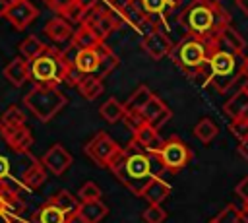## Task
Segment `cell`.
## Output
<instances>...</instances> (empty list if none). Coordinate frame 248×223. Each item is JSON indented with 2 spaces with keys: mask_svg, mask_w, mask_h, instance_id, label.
Here are the masks:
<instances>
[{
  "mask_svg": "<svg viewBox=\"0 0 248 223\" xmlns=\"http://www.w3.org/2000/svg\"><path fill=\"white\" fill-rule=\"evenodd\" d=\"M108 169L136 196H141L143 188L155 176H161L167 171L157 153H147L134 140H130V143L122 147V151L114 157Z\"/></svg>",
  "mask_w": 248,
  "mask_h": 223,
  "instance_id": "1",
  "label": "cell"
},
{
  "mask_svg": "<svg viewBox=\"0 0 248 223\" xmlns=\"http://www.w3.org/2000/svg\"><path fill=\"white\" fill-rule=\"evenodd\" d=\"M178 21L186 29V35L213 39L231 25V16L221 4H207L194 0L190 6H186L180 12Z\"/></svg>",
  "mask_w": 248,
  "mask_h": 223,
  "instance_id": "2",
  "label": "cell"
},
{
  "mask_svg": "<svg viewBox=\"0 0 248 223\" xmlns=\"http://www.w3.org/2000/svg\"><path fill=\"white\" fill-rule=\"evenodd\" d=\"M213 50V41L211 39H202L194 35H186L178 45H174L170 58L172 62L186 72L188 76H196L203 70H207V62Z\"/></svg>",
  "mask_w": 248,
  "mask_h": 223,
  "instance_id": "3",
  "label": "cell"
},
{
  "mask_svg": "<svg viewBox=\"0 0 248 223\" xmlns=\"http://www.w3.org/2000/svg\"><path fill=\"white\" fill-rule=\"evenodd\" d=\"M240 70H242V62L238 64V54L217 47L213 41V50L207 62L205 83H211L219 93H227L229 87L234 83V80L240 76Z\"/></svg>",
  "mask_w": 248,
  "mask_h": 223,
  "instance_id": "4",
  "label": "cell"
},
{
  "mask_svg": "<svg viewBox=\"0 0 248 223\" xmlns=\"http://www.w3.org/2000/svg\"><path fill=\"white\" fill-rule=\"evenodd\" d=\"M25 107L31 111V114L35 118H39L41 122H48L52 120L66 105V95L52 85H33L31 91L23 97Z\"/></svg>",
  "mask_w": 248,
  "mask_h": 223,
  "instance_id": "5",
  "label": "cell"
},
{
  "mask_svg": "<svg viewBox=\"0 0 248 223\" xmlns=\"http://www.w3.org/2000/svg\"><path fill=\"white\" fill-rule=\"evenodd\" d=\"M31 76L41 83V85H52L58 87L60 81H64L70 66L62 58V50H54L45 47V50L29 62Z\"/></svg>",
  "mask_w": 248,
  "mask_h": 223,
  "instance_id": "6",
  "label": "cell"
},
{
  "mask_svg": "<svg viewBox=\"0 0 248 223\" xmlns=\"http://www.w3.org/2000/svg\"><path fill=\"white\" fill-rule=\"evenodd\" d=\"M122 151V147L107 134V132H97L85 145V155L97 165V167H110L114 157Z\"/></svg>",
  "mask_w": 248,
  "mask_h": 223,
  "instance_id": "7",
  "label": "cell"
},
{
  "mask_svg": "<svg viewBox=\"0 0 248 223\" xmlns=\"http://www.w3.org/2000/svg\"><path fill=\"white\" fill-rule=\"evenodd\" d=\"M165 165V169L169 173H176L182 167L188 165V161L192 159V151L190 147L178 138V136H170L169 140H165L163 149L157 153Z\"/></svg>",
  "mask_w": 248,
  "mask_h": 223,
  "instance_id": "8",
  "label": "cell"
},
{
  "mask_svg": "<svg viewBox=\"0 0 248 223\" xmlns=\"http://www.w3.org/2000/svg\"><path fill=\"white\" fill-rule=\"evenodd\" d=\"M37 16H39V10L31 0H14L10 2V8L6 12L8 21L16 29H25Z\"/></svg>",
  "mask_w": 248,
  "mask_h": 223,
  "instance_id": "9",
  "label": "cell"
},
{
  "mask_svg": "<svg viewBox=\"0 0 248 223\" xmlns=\"http://www.w3.org/2000/svg\"><path fill=\"white\" fill-rule=\"evenodd\" d=\"M141 48L153 58V60H161L163 56H169L174 48V43L169 39L167 33H163L161 29L153 31L151 35L141 39Z\"/></svg>",
  "mask_w": 248,
  "mask_h": 223,
  "instance_id": "10",
  "label": "cell"
},
{
  "mask_svg": "<svg viewBox=\"0 0 248 223\" xmlns=\"http://www.w3.org/2000/svg\"><path fill=\"white\" fill-rule=\"evenodd\" d=\"M41 163L52 173V175H62L68 171V167L72 165V155L68 153V149L62 143H54L46 149V153L43 155Z\"/></svg>",
  "mask_w": 248,
  "mask_h": 223,
  "instance_id": "11",
  "label": "cell"
},
{
  "mask_svg": "<svg viewBox=\"0 0 248 223\" xmlns=\"http://www.w3.org/2000/svg\"><path fill=\"white\" fill-rule=\"evenodd\" d=\"M141 116H143V120H145L147 124H151L155 130H159V128L172 116V112H170V109H169L157 95H153V97L149 99V103L143 107Z\"/></svg>",
  "mask_w": 248,
  "mask_h": 223,
  "instance_id": "12",
  "label": "cell"
},
{
  "mask_svg": "<svg viewBox=\"0 0 248 223\" xmlns=\"http://www.w3.org/2000/svg\"><path fill=\"white\" fill-rule=\"evenodd\" d=\"M132 140L138 142L147 153H159L165 145V140L159 136V132L151 126V124H141L134 134H132Z\"/></svg>",
  "mask_w": 248,
  "mask_h": 223,
  "instance_id": "13",
  "label": "cell"
},
{
  "mask_svg": "<svg viewBox=\"0 0 248 223\" xmlns=\"http://www.w3.org/2000/svg\"><path fill=\"white\" fill-rule=\"evenodd\" d=\"M2 136H4L6 143L14 151H17V153H29V149L33 145L31 130L25 128V126H19V128H2Z\"/></svg>",
  "mask_w": 248,
  "mask_h": 223,
  "instance_id": "14",
  "label": "cell"
},
{
  "mask_svg": "<svg viewBox=\"0 0 248 223\" xmlns=\"http://www.w3.org/2000/svg\"><path fill=\"white\" fill-rule=\"evenodd\" d=\"M43 31H45V35H46L50 41H54V43H64V41L72 43V41H74V33H76V31L72 29V23H70L68 19L60 17V16L48 19Z\"/></svg>",
  "mask_w": 248,
  "mask_h": 223,
  "instance_id": "15",
  "label": "cell"
},
{
  "mask_svg": "<svg viewBox=\"0 0 248 223\" xmlns=\"http://www.w3.org/2000/svg\"><path fill=\"white\" fill-rule=\"evenodd\" d=\"M213 41H215L217 47L227 48V50H231V52H234V54H238V56H242V52H244V48H246V43H244L242 35H240L232 25H229L227 29H223L217 37H213Z\"/></svg>",
  "mask_w": 248,
  "mask_h": 223,
  "instance_id": "16",
  "label": "cell"
},
{
  "mask_svg": "<svg viewBox=\"0 0 248 223\" xmlns=\"http://www.w3.org/2000/svg\"><path fill=\"white\" fill-rule=\"evenodd\" d=\"M170 194V184L167 180H163V176H155L141 192V198H145L149 202V206H161L167 196Z\"/></svg>",
  "mask_w": 248,
  "mask_h": 223,
  "instance_id": "17",
  "label": "cell"
},
{
  "mask_svg": "<svg viewBox=\"0 0 248 223\" xmlns=\"http://www.w3.org/2000/svg\"><path fill=\"white\" fill-rule=\"evenodd\" d=\"M248 109V91L246 89H240L236 93H232L229 97V101L223 105V112L231 118V120H236V118H242L244 112Z\"/></svg>",
  "mask_w": 248,
  "mask_h": 223,
  "instance_id": "18",
  "label": "cell"
},
{
  "mask_svg": "<svg viewBox=\"0 0 248 223\" xmlns=\"http://www.w3.org/2000/svg\"><path fill=\"white\" fill-rule=\"evenodd\" d=\"M4 76H6L16 87L23 85V83L29 80V76H31L29 62H27L25 58H16V60H12V62L4 68Z\"/></svg>",
  "mask_w": 248,
  "mask_h": 223,
  "instance_id": "19",
  "label": "cell"
},
{
  "mask_svg": "<svg viewBox=\"0 0 248 223\" xmlns=\"http://www.w3.org/2000/svg\"><path fill=\"white\" fill-rule=\"evenodd\" d=\"M45 178H46V173H45V165L41 163V161H33V163H29V167L23 171V175H21V178H19V182L25 186V188H29V190H35V188H39L43 182H45Z\"/></svg>",
  "mask_w": 248,
  "mask_h": 223,
  "instance_id": "20",
  "label": "cell"
},
{
  "mask_svg": "<svg viewBox=\"0 0 248 223\" xmlns=\"http://www.w3.org/2000/svg\"><path fill=\"white\" fill-rule=\"evenodd\" d=\"M134 4H138L145 16L153 17V16H163L170 10H174L180 0H132Z\"/></svg>",
  "mask_w": 248,
  "mask_h": 223,
  "instance_id": "21",
  "label": "cell"
},
{
  "mask_svg": "<svg viewBox=\"0 0 248 223\" xmlns=\"http://www.w3.org/2000/svg\"><path fill=\"white\" fill-rule=\"evenodd\" d=\"M99 52H101V62H99V68L93 72V78L103 80V78H107L118 66V56L107 47V43L99 45Z\"/></svg>",
  "mask_w": 248,
  "mask_h": 223,
  "instance_id": "22",
  "label": "cell"
},
{
  "mask_svg": "<svg viewBox=\"0 0 248 223\" xmlns=\"http://www.w3.org/2000/svg\"><path fill=\"white\" fill-rule=\"evenodd\" d=\"M99 62H101L99 47H97V48H83V50H79V56H78L76 66H78L85 76H93V72L99 68Z\"/></svg>",
  "mask_w": 248,
  "mask_h": 223,
  "instance_id": "23",
  "label": "cell"
},
{
  "mask_svg": "<svg viewBox=\"0 0 248 223\" xmlns=\"http://www.w3.org/2000/svg\"><path fill=\"white\" fill-rule=\"evenodd\" d=\"M74 43L83 50V48H97L99 45H103L105 41L89 27V25H79L74 33Z\"/></svg>",
  "mask_w": 248,
  "mask_h": 223,
  "instance_id": "24",
  "label": "cell"
},
{
  "mask_svg": "<svg viewBox=\"0 0 248 223\" xmlns=\"http://www.w3.org/2000/svg\"><path fill=\"white\" fill-rule=\"evenodd\" d=\"M153 97V93H151V89L147 87V85H140L130 97H128V101L124 103V109H126V112H140L141 114V111H143V107L149 103V99Z\"/></svg>",
  "mask_w": 248,
  "mask_h": 223,
  "instance_id": "25",
  "label": "cell"
},
{
  "mask_svg": "<svg viewBox=\"0 0 248 223\" xmlns=\"http://www.w3.org/2000/svg\"><path fill=\"white\" fill-rule=\"evenodd\" d=\"M99 114L103 116V120H107V122H110V124H112V122H118V120H122V118H124L126 109H124V105H122L118 99L108 97V99L101 105Z\"/></svg>",
  "mask_w": 248,
  "mask_h": 223,
  "instance_id": "26",
  "label": "cell"
},
{
  "mask_svg": "<svg viewBox=\"0 0 248 223\" xmlns=\"http://www.w3.org/2000/svg\"><path fill=\"white\" fill-rule=\"evenodd\" d=\"M48 202H50L52 206H56L58 209H62L66 215L76 213V211L79 209V204H81V202H78V198H76L72 192H68V190H60V192L54 194Z\"/></svg>",
  "mask_w": 248,
  "mask_h": 223,
  "instance_id": "27",
  "label": "cell"
},
{
  "mask_svg": "<svg viewBox=\"0 0 248 223\" xmlns=\"http://www.w3.org/2000/svg\"><path fill=\"white\" fill-rule=\"evenodd\" d=\"M78 211L85 217L87 223H99V221L108 213L107 206H105L101 200H95V202H83V204H79V209H78Z\"/></svg>",
  "mask_w": 248,
  "mask_h": 223,
  "instance_id": "28",
  "label": "cell"
},
{
  "mask_svg": "<svg viewBox=\"0 0 248 223\" xmlns=\"http://www.w3.org/2000/svg\"><path fill=\"white\" fill-rule=\"evenodd\" d=\"M118 14H120V17H122V21H126V23H130L134 29H138L141 23H143V19L147 17L145 14H143V10L138 6V4H134V2H130V4H126L124 8H120L118 10Z\"/></svg>",
  "mask_w": 248,
  "mask_h": 223,
  "instance_id": "29",
  "label": "cell"
},
{
  "mask_svg": "<svg viewBox=\"0 0 248 223\" xmlns=\"http://www.w3.org/2000/svg\"><path fill=\"white\" fill-rule=\"evenodd\" d=\"M219 134L217 124L211 118H202L196 126H194V136L202 142V143H209L211 140H215V136Z\"/></svg>",
  "mask_w": 248,
  "mask_h": 223,
  "instance_id": "30",
  "label": "cell"
},
{
  "mask_svg": "<svg viewBox=\"0 0 248 223\" xmlns=\"http://www.w3.org/2000/svg\"><path fill=\"white\" fill-rule=\"evenodd\" d=\"M37 219H39V223H66L68 221V215L62 209H58L56 206H52L50 202H46L39 209Z\"/></svg>",
  "mask_w": 248,
  "mask_h": 223,
  "instance_id": "31",
  "label": "cell"
},
{
  "mask_svg": "<svg viewBox=\"0 0 248 223\" xmlns=\"http://www.w3.org/2000/svg\"><path fill=\"white\" fill-rule=\"evenodd\" d=\"M118 27H120V19H118V17H114V14H112V12H105V14H103V17L99 19V23H97L95 27H91V29H93V31H95V33L105 41V39H107L114 29H118Z\"/></svg>",
  "mask_w": 248,
  "mask_h": 223,
  "instance_id": "32",
  "label": "cell"
},
{
  "mask_svg": "<svg viewBox=\"0 0 248 223\" xmlns=\"http://www.w3.org/2000/svg\"><path fill=\"white\" fill-rule=\"evenodd\" d=\"M0 126L2 128H19V126H25V114L21 112L19 107L12 105L8 107L2 116H0Z\"/></svg>",
  "mask_w": 248,
  "mask_h": 223,
  "instance_id": "33",
  "label": "cell"
},
{
  "mask_svg": "<svg viewBox=\"0 0 248 223\" xmlns=\"http://www.w3.org/2000/svg\"><path fill=\"white\" fill-rule=\"evenodd\" d=\"M78 89H79V93H81L85 99L93 101V99H97V97L103 93V80H97V78H93V76H85L83 81L78 85Z\"/></svg>",
  "mask_w": 248,
  "mask_h": 223,
  "instance_id": "34",
  "label": "cell"
},
{
  "mask_svg": "<svg viewBox=\"0 0 248 223\" xmlns=\"http://www.w3.org/2000/svg\"><path fill=\"white\" fill-rule=\"evenodd\" d=\"M45 50V45L37 39V37H27L21 45H19V52H21V58H25L27 62H31V60H35L41 52Z\"/></svg>",
  "mask_w": 248,
  "mask_h": 223,
  "instance_id": "35",
  "label": "cell"
},
{
  "mask_svg": "<svg viewBox=\"0 0 248 223\" xmlns=\"http://www.w3.org/2000/svg\"><path fill=\"white\" fill-rule=\"evenodd\" d=\"M101 198V188L93 182V180H87L79 190H78V200L83 204V202H95Z\"/></svg>",
  "mask_w": 248,
  "mask_h": 223,
  "instance_id": "36",
  "label": "cell"
},
{
  "mask_svg": "<svg viewBox=\"0 0 248 223\" xmlns=\"http://www.w3.org/2000/svg\"><path fill=\"white\" fill-rule=\"evenodd\" d=\"M215 221L217 223H240V209L236 206L229 204V206H225L219 211V215L215 217Z\"/></svg>",
  "mask_w": 248,
  "mask_h": 223,
  "instance_id": "37",
  "label": "cell"
},
{
  "mask_svg": "<svg viewBox=\"0 0 248 223\" xmlns=\"http://www.w3.org/2000/svg\"><path fill=\"white\" fill-rule=\"evenodd\" d=\"M229 130H231V134L242 143V142H246L248 140V120L246 118H236V120H231V124H229Z\"/></svg>",
  "mask_w": 248,
  "mask_h": 223,
  "instance_id": "38",
  "label": "cell"
},
{
  "mask_svg": "<svg viewBox=\"0 0 248 223\" xmlns=\"http://www.w3.org/2000/svg\"><path fill=\"white\" fill-rule=\"evenodd\" d=\"M167 219V211L161 206H147L143 211V221L145 223H163Z\"/></svg>",
  "mask_w": 248,
  "mask_h": 223,
  "instance_id": "39",
  "label": "cell"
},
{
  "mask_svg": "<svg viewBox=\"0 0 248 223\" xmlns=\"http://www.w3.org/2000/svg\"><path fill=\"white\" fill-rule=\"evenodd\" d=\"M48 8H52L56 14H60V17H66V14L78 4V0H45Z\"/></svg>",
  "mask_w": 248,
  "mask_h": 223,
  "instance_id": "40",
  "label": "cell"
},
{
  "mask_svg": "<svg viewBox=\"0 0 248 223\" xmlns=\"http://www.w3.org/2000/svg\"><path fill=\"white\" fill-rule=\"evenodd\" d=\"M12 180V161L4 153H0V182Z\"/></svg>",
  "mask_w": 248,
  "mask_h": 223,
  "instance_id": "41",
  "label": "cell"
},
{
  "mask_svg": "<svg viewBox=\"0 0 248 223\" xmlns=\"http://www.w3.org/2000/svg\"><path fill=\"white\" fill-rule=\"evenodd\" d=\"M83 78H85V74L78 68V66H70V70H68V74H66V78H64V81L66 83H70V85H79L81 81H83Z\"/></svg>",
  "mask_w": 248,
  "mask_h": 223,
  "instance_id": "42",
  "label": "cell"
},
{
  "mask_svg": "<svg viewBox=\"0 0 248 223\" xmlns=\"http://www.w3.org/2000/svg\"><path fill=\"white\" fill-rule=\"evenodd\" d=\"M124 122H126V126L132 130V134H134L141 124H145V120H143V116H141L140 112H126V114H124Z\"/></svg>",
  "mask_w": 248,
  "mask_h": 223,
  "instance_id": "43",
  "label": "cell"
},
{
  "mask_svg": "<svg viewBox=\"0 0 248 223\" xmlns=\"http://www.w3.org/2000/svg\"><path fill=\"white\" fill-rule=\"evenodd\" d=\"M234 192H236V196L242 198V202H248V176L238 180V184L234 186Z\"/></svg>",
  "mask_w": 248,
  "mask_h": 223,
  "instance_id": "44",
  "label": "cell"
},
{
  "mask_svg": "<svg viewBox=\"0 0 248 223\" xmlns=\"http://www.w3.org/2000/svg\"><path fill=\"white\" fill-rule=\"evenodd\" d=\"M66 223H87V221H85V217H83L79 211H76V213L68 215V221H66Z\"/></svg>",
  "mask_w": 248,
  "mask_h": 223,
  "instance_id": "45",
  "label": "cell"
},
{
  "mask_svg": "<svg viewBox=\"0 0 248 223\" xmlns=\"http://www.w3.org/2000/svg\"><path fill=\"white\" fill-rule=\"evenodd\" d=\"M234 4H236V8H238L242 14L248 16V0H234Z\"/></svg>",
  "mask_w": 248,
  "mask_h": 223,
  "instance_id": "46",
  "label": "cell"
},
{
  "mask_svg": "<svg viewBox=\"0 0 248 223\" xmlns=\"http://www.w3.org/2000/svg\"><path fill=\"white\" fill-rule=\"evenodd\" d=\"M238 153L248 161V140H246V142H242V143H238Z\"/></svg>",
  "mask_w": 248,
  "mask_h": 223,
  "instance_id": "47",
  "label": "cell"
},
{
  "mask_svg": "<svg viewBox=\"0 0 248 223\" xmlns=\"http://www.w3.org/2000/svg\"><path fill=\"white\" fill-rule=\"evenodd\" d=\"M8 8H10V0H0V17H6Z\"/></svg>",
  "mask_w": 248,
  "mask_h": 223,
  "instance_id": "48",
  "label": "cell"
},
{
  "mask_svg": "<svg viewBox=\"0 0 248 223\" xmlns=\"http://www.w3.org/2000/svg\"><path fill=\"white\" fill-rule=\"evenodd\" d=\"M240 74H242L244 78H248V56L242 58V70H240Z\"/></svg>",
  "mask_w": 248,
  "mask_h": 223,
  "instance_id": "49",
  "label": "cell"
},
{
  "mask_svg": "<svg viewBox=\"0 0 248 223\" xmlns=\"http://www.w3.org/2000/svg\"><path fill=\"white\" fill-rule=\"evenodd\" d=\"M240 223H248V211L240 209Z\"/></svg>",
  "mask_w": 248,
  "mask_h": 223,
  "instance_id": "50",
  "label": "cell"
},
{
  "mask_svg": "<svg viewBox=\"0 0 248 223\" xmlns=\"http://www.w3.org/2000/svg\"><path fill=\"white\" fill-rule=\"evenodd\" d=\"M0 215H6V204L2 200V196H0Z\"/></svg>",
  "mask_w": 248,
  "mask_h": 223,
  "instance_id": "51",
  "label": "cell"
},
{
  "mask_svg": "<svg viewBox=\"0 0 248 223\" xmlns=\"http://www.w3.org/2000/svg\"><path fill=\"white\" fill-rule=\"evenodd\" d=\"M10 223H23V221H21L19 217H12V219H10Z\"/></svg>",
  "mask_w": 248,
  "mask_h": 223,
  "instance_id": "52",
  "label": "cell"
},
{
  "mask_svg": "<svg viewBox=\"0 0 248 223\" xmlns=\"http://www.w3.org/2000/svg\"><path fill=\"white\" fill-rule=\"evenodd\" d=\"M200 2H207V4H219L221 0H200Z\"/></svg>",
  "mask_w": 248,
  "mask_h": 223,
  "instance_id": "53",
  "label": "cell"
},
{
  "mask_svg": "<svg viewBox=\"0 0 248 223\" xmlns=\"http://www.w3.org/2000/svg\"><path fill=\"white\" fill-rule=\"evenodd\" d=\"M242 209H246V211H248V202H244V207H242Z\"/></svg>",
  "mask_w": 248,
  "mask_h": 223,
  "instance_id": "54",
  "label": "cell"
},
{
  "mask_svg": "<svg viewBox=\"0 0 248 223\" xmlns=\"http://www.w3.org/2000/svg\"><path fill=\"white\" fill-rule=\"evenodd\" d=\"M242 118H246V120H248V109H246V112H244V116H242Z\"/></svg>",
  "mask_w": 248,
  "mask_h": 223,
  "instance_id": "55",
  "label": "cell"
},
{
  "mask_svg": "<svg viewBox=\"0 0 248 223\" xmlns=\"http://www.w3.org/2000/svg\"><path fill=\"white\" fill-rule=\"evenodd\" d=\"M209 223H217V221H215V219H211V221H209Z\"/></svg>",
  "mask_w": 248,
  "mask_h": 223,
  "instance_id": "56",
  "label": "cell"
},
{
  "mask_svg": "<svg viewBox=\"0 0 248 223\" xmlns=\"http://www.w3.org/2000/svg\"><path fill=\"white\" fill-rule=\"evenodd\" d=\"M246 91H248V83H246Z\"/></svg>",
  "mask_w": 248,
  "mask_h": 223,
  "instance_id": "57",
  "label": "cell"
},
{
  "mask_svg": "<svg viewBox=\"0 0 248 223\" xmlns=\"http://www.w3.org/2000/svg\"><path fill=\"white\" fill-rule=\"evenodd\" d=\"M10 2H14V0H10Z\"/></svg>",
  "mask_w": 248,
  "mask_h": 223,
  "instance_id": "58",
  "label": "cell"
}]
</instances>
